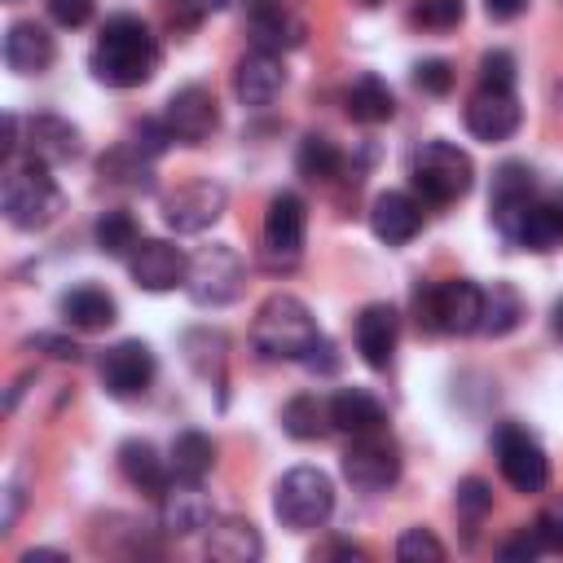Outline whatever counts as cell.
I'll return each instance as SVG.
<instances>
[{"label": "cell", "instance_id": "cell-1", "mask_svg": "<svg viewBox=\"0 0 563 563\" xmlns=\"http://www.w3.org/2000/svg\"><path fill=\"white\" fill-rule=\"evenodd\" d=\"M158 57H163V53H158L154 31H150L136 13H114V18L101 26L88 66H92V75H97L106 88H141V84L154 79Z\"/></svg>", "mask_w": 563, "mask_h": 563}, {"label": "cell", "instance_id": "cell-2", "mask_svg": "<svg viewBox=\"0 0 563 563\" xmlns=\"http://www.w3.org/2000/svg\"><path fill=\"white\" fill-rule=\"evenodd\" d=\"M317 334L321 330H317L308 303L295 295H268L251 325V343L268 361H303V352L317 343Z\"/></svg>", "mask_w": 563, "mask_h": 563}, {"label": "cell", "instance_id": "cell-3", "mask_svg": "<svg viewBox=\"0 0 563 563\" xmlns=\"http://www.w3.org/2000/svg\"><path fill=\"white\" fill-rule=\"evenodd\" d=\"M484 317V290L466 277L422 282L413 290V321L427 334H475Z\"/></svg>", "mask_w": 563, "mask_h": 563}, {"label": "cell", "instance_id": "cell-4", "mask_svg": "<svg viewBox=\"0 0 563 563\" xmlns=\"http://www.w3.org/2000/svg\"><path fill=\"white\" fill-rule=\"evenodd\" d=\"M0 202H4V220L13 229H44L62 211V189L48 176V163L31 154V158H22L4 172Z\"/></svg>", "mask_w": 563, "mask_h": 563}, {"label": "cell", "instance_id": "cell-5", "mask_svg": "<svg viewBox=\"0 0 563 563\" xmlns=\"http://www.w3.org/2000/svg\"><path fill=\"white\" fill-rule=\"evenodd\" d=\"M409 180L422 194V202L444 207V202H457L471 194L475 167H471V154L457 150L453 141H422L409 158Z\"/></svg>", "mask_w": 563, "mask_h": 563}, {"label": "cell", "instance_id": "cell-6", "mask_svg": "<svg viewBox=\"0 0 563 563\" xmlns=\"http://www.w3.org/2000/svg\"><path fill=\"white\" fill-rule=\"evenodd\" d=\"M334 510V484L317 466H290L273 488V515L290 532H312Z\"/></svg>", "mask_w": 563, "mask_h": 563}, {"label": "cell", "instance_id": "cell-7", "mask_svg": "<svg viewBox=\"0 0 563 563\" xmlns=\"http://www.w3.org/2000/svg\"><path fill=\"white\" fill-rule=\"evenodd\" d=\"M493 453H497V466H501V479L515 488V493H541L550 484V457L545 449L537 444V435L519 422H501L493 431Z\"/></svg>", "mask_w": 563, "mask_h": 563}, {"label": "cell", "instance_id": "cell-8", "mask_svg": "<svg viewBox=\"0 0 563 563\" xmlns=\"http://www.w3.org/2000/svg\"><path fill=\"white\" fill-rule=\"evenodd\" d=\"M185 290L194 303L202 308H220L229 299H238L242 290V255L229 242H211L198 255H189V273H185Z\"/></svg>", "mask_w": 563, "mask_h": 563}, {"label": "cell", "instance_id": "cell-9", "mask_svg": "<svg viewBox=\"0 0 563 563\" xmlns=\"http://www.w3.org/2000/svg\"><path fill=\"white\" fill-rule=\"evenodd\" d=\"M343 479L361 493H383L400 479V449L391 435L369 431V435H352L347 453H343Z\"/></svg>", "mask_w": 563, "mask_h": 563}, {"label": "cell", "instance_id": "cell-10", "mask_svg": "<svg viewBox=\"0 0 563 563\" xmlns=\"http://www.w3.org/2000/svg\"><path fill=\"white\" fill-rule=\"evenodd\" d=\"M154 369H158V365H154V352H150V343H141V339H123V343L106 347L101 361H97L101 387H106L114 400L145 396L150 383H154Z\"/></svg>", "mask_w": 563, "mask_h": 563}, {"label": "cell", "instance_id": "cell-11", "mask_svg": "<svg viewBox=\"0 0 563 563\" xmlns=\"http://www.w3.org/2000/svg\"><path fill=\"white\" fill-rule=\"evenodd\" d=\"M537 202V180H532V167L528 163H501L493 172V198H488V211H493V224L506 242L519 238V224L528 216V207Z\"/></svg>", "mask_w": 563, "mask_h": 563}, {"label": "cell", "instance_id": "cell-12", "mask_svg": "<svg viewBox=\"0 0 563 563\" xmlns=\"http://www.w3.org/2000/svg\"><path fill=\"white\" fill-rule=\"evenodd\" d=\"M163 123H167V132H172L176 141L202 145V141L220 128V106H216L211 88L185 84V88L172 92V101H167V110H163Z\"/></svg>", "mask_w": 563, "mask_h": 563}, {"label": "cell", "instance_id": "cell-13", "mask_svg": "<svg viewBox=\"0 0 563 563\" xmlns=\"http://www.w3.org/2000/svg\"><path fill=\"white\" fill-rule=\"evenodd\" d=\"M224 202H229L224 185H216V180H189V185H180L163 202V220L176 233H202V229H211L224 216Z\"/></svg>", "mask_w": 563, "mask_h": 563}, {"label": "cell", "instance_id": "cell-14", "mask_svg": "<svg viewBox=\"0 0 563 563\" xmlns=\"http://www.w3.org/2000/svg\"><path fill=\"white\" fill-rule=\"evenodd\" d=\"M303 198L282 189L268 198V211H264V255L268 264H295L299 251H303Z\"/></svg>", "mask_w": 563, "mask_h": 563}, {"label": "cell", "instance_id": "cell-15", "mask_svg": "<svg viewBox=\"0 0 563 563\" xmlns=\"http://www.w3.org/2000/svg\"><path fill=\"white\" fill-rule=\"evenodd\" d=\"M128 268H132V282L141 290H172V286H185V273H189V260L180 246L163 242V238H141L136 251L128 255Z\"/></svg>", "mask_w": 563, "mask_h": 563}, {"label": "cell", "instance_id": "cell-16", "mask_svg": "<svg viewBox=\"0 0 563 563\" xmlns=\"http://www.w3.org/2000/svg\"><path fill=\"white\" fill-rule=\"evenodd\" d=\"M158 519H163V532L172 537H194L211 528L216 510H211V497L202 493V479H172L158 497Z\"/></svg>", "mask_w": 563, "mask_h": 563}, {"label": "cell", "instance_id": "cell-17", "mask_svg": "<svg viewBox=\"0 0 563 563\" xmlns=\"http://www.w3.org/2000/svg\"><path fill=\"white\" fill-rule=\"evenodd\" d=\"M519 123H523V106H519V97H515V88L510 92H501V88H479L471 101H466V128H471V136L475 141H506V136H515L519 132Z\"/></svg>", "mask_w": 563, "mask_h": 563}, {"label": "cell", "instance_id": "cell-18", "mask_svg": "<svg viewBox=\"0 0 563 563\" xmlns=\"http://www.w3.org/2000/svg\"><path fill=\"white\" fill-rule=\"evenodd\" d=\"M400 339V312L391 303H365L356 317V352L369 369H387Z\"/></svg>", "mask_w": 563, "mask_h": 563}, {"label": "cell", "instance_id": "cell-19", "mask_svg": "<svg viewBox=\"0 0 563 563\" xmlns=\"http://www.w3.org/2000/svg\"><path fill=\"white\" fill-rule=\"evenodd\" d=\"M233 88H238L242 106H268L286 88V62H282V53L251 48L238 62V70H233Z\"/></svg>", "mask_w": 563, "mask_h": 563}, {"label": "cell", "instance_id": "cell-20", "mask_svg": "<svg viewBox=\"0 0 563 563\" xmlns=\"http://www.w3.org/2000/svg\"><path fill=\"white\" fill-rule=\"evenodd\" d=\"M246 26L255 48H268V53L303 44V22L286 9V0H246Z\"/></svg>", "mask_w": 563, "mask_h": 563}, {"label": "cell", "instance_id": "cell-21", "mask_svg": "<svg viewBox=\"0 0 563 563\" xmlns=\"http://www.w3.org/2000/svg\"><path fill=\"white\" fill-rule=\"evenodd\" d=\"M53 57H57L53 35L40 22H13L4 31V66L13 75H44L53 66Z\"/></svg>", "mask_w": 563, "mask_h": 563}, {"label": "cell", "instance_id": "cell-22", "mask_svg": "<svg viewBox=\"0 0 563 563\" xmlns=\"http://www.w3.org/2000/svg\"><path fill=\"white\" fill-rule=\"evenodd\" d=\"M369 229H374L378 242H387V246H405V242L422 229V207H418L409 194L387 189V194H378L374 207H369Z\"/></svg>", "mask_w": 563, "mask_h": 563}, {"label": "cell", "instance_id": "cell-23", "mask_svg": "<svg viewBox=\"0 0 563 563\" xmlns=\"http://www.w3.org/2000/svg\"><path fill=\"white\" fill-rule=\"evenodd\" d=\"M330 422L347 435H369L387 427V405L365 387H343L330 396Z\"/></svg>", "mask_w": 563, "mask_h": 563}, {"label": "cell", "instance_id": "cell-24", "mask_svg": "<svg viewBox=\"0 0 563 563\" xmlns=\"http://www.w3.org/2000/svg\"><path fill=\"white\" fill-rule=\"evenodd\" d=\"M343 110H347L352 123L374 128V123H387V119L396 114V97H391V88H387L374 70H365V75H356V79L347 84V92H343Z\"/></svg>", "mask_w": 563, "mask_h": 563}, {"label": "cell", "instance_id": "cell-25", "mask_svg": "<svg viewBox=\"0 0 563 563\" xmlns=\"http://www.w3.org/2000/svg\"><path fill=\"white\" fill-rule=\"evenodd\" d=\"M119 471H123V479H128L132 488L154 493V497H163V488L172 484V479H167L172 462H163L150 440H123V444H119Z\"/></svg>", "mask_w": 563, "mask_h": 563}, {"label": "cell", "instance_id": "cell-26", "mask_svg": "<svg viewBox=\"0 0 563 563\" xmlns=\"http://www.w3.org/2000/svg\"><path fill=\"white\" fill-rule=\"evenodd\" d=\"M207 554L220 563H255L264 554V541L251 519H216L207 532Z\"/></svg>", "mask_w": 563, "mask_h": 563}, {"label": "cell", "instance_id": "cell-27", "mask_svg": "<svg viewBox=\"0 0 563 563\" xmlns=\"http://www.w3.org/2000/svg\"><path fill=\"white\" fill-rule=\"evenodd\" d=\"M57 312H62V321L75 325V330H106V325H114V317H119L114 299H110L101 286H75V290H66L62 303H57Z\"/></svg>", "mask_w": 563, "mask_h": 563}, {"label": "cell", "instance_id": "cell-28", "mask_svg": "<svg viewBox=\"0 0 563 563\" xmlns=\"http://www.w3.org/2000/svg\"><path fill=\"white\" fill-rule=\"evenodd\" d=\"M295 167H299L303 180H312V185H330V180H339V176L347 172V158H343V150H339L330 136L308 132V136L299 141V150H295Z\"/></svg>", "mask_w": 563, "mask_h": 563}, {"label": "cell", "instance_id": "cell-29", "mask_svg": "<svg viewBox=\"0 0 563 563\" xmlns=\"http://www.w3.org/2000/svg\"><path fill=\"white\" fill-rule=\"evenodd\" d=\"M31 154L44 163H70L79 154V128L57 114H35L31 119Z\"/></svg>", "mask_w": 563, "mask_h": 563}, {"label": "cell", "instance_id": "cell-30", "mask_svg": "<svg viewBox=\"0 0 563 563\" xmlns=\"http://www.w3.org/2000/svg\"><path fill=\"white\" fill-rule=\"evenodd\" d=\"M282 427L290 440H321L334 422H330V400H321L317 391H299L286 400L282 409Z\"/></svg>", "mask_w": 563, "mask_h": 563}, {"label": "cell", "instance_id": "cell-31", "mask_svg": "<svg viewBox=\"0 0 563 563\" xmlns=\"http://www.w3.org/2000/svg\"><path fill=\"white\" fill-rule=\"evenodd\" d=\"M515 246H523V251H554V246H563V207L559 202H532L523 224H519Z\"/></svg>", "mask_w": 563, "mask_h": 563}, {"label": "cell", "instance_id": "cell-32", "mask_svg": "<svg viewBox=\"0 0 563 563\" xmlns=\"http://www.w3.org/2000/svg\"><path fill=\"white\" fill-rule=\"evenodd\" d=\"M519 321H523V299H519V290H515L510 282H493V286L484 290L479 330H484L488 339H501V334H510Z\"/></svg>", "mask_w": 563, "mask_h": 563}, {"label": "cell", "instance_id": "cell-33", "mask_svg": "<svg viewBox=\"0 0 563 563\" xmlns=\"http://www.w3.org/2000/svg\"><path fill=\"white\" fill-rule=\"evenodd\" d=\"M172 475L176 479H202L211 466H216V440L202 435V431H180L172 440Z\"/></svg>", "mask_w": 563, "mask_h": 563}, {"label": "cell", "instance_id": "cell-34", "mask_svg": "<svg viewBox=\"0 0 563 563\" xmlns=\"http://www.w3.org/2000/svg\"><path fill=\"white\" fill-rule=\"evenodd\" d=\"M92 242H97V251L101 255H114V260H128L132 251H136V242H141V233H136V220L128 216V211H101L97 216V224H92Z\"/></svg>", "mask_w": 563, "mask_h": 563}, {"label": "cell", "instance_id": "cell-35", "mask_svg": "<svg viewBox=\"0 0 563 563\" xmlns=\"http://www.w3.org/2000/svg\"><path fill=\"white\" fill-rule=\"evenodd\" d=\"M396 559L400 563H440L444 559V545L427 528H405L400 541H396Z\"/></svg>", "mask_w": 563, "mask_h": 563}, {"label": "cell", "instance_id": "cell-36", "mask_svg": "<svg viewBox=\"0 0 563 563\" xmlns=\"http://www.w3.org/2000/svg\"><path fill=\"white\" fill-rule=\"evenodd\" d=\"M488 510H493V488H488V479L466 475V479L457 484V515H462L466 523H479Z\"/></svg>", "mask_w": 563, "mask_h": 563}, {"label": "cell", "instance_id": "cell-37", "mask_svg": "<svg viewBox=\"0 0 563 563\" xmlns=\"http://www.w3.org/2000/svg\"><path fill=\"white\" fill-rule=\"evenodd\" d=\"M479 88H501V92L515 88V57L506 48H488L479 57Z\"/></svg>", "mask_w": 563, "mask_h": 563}, {"label": "cell", "instance_id": "cell-38", "mask_svg": "<svg viewBox=\"0 0 563 563\" xmlns=\"http://www.w3.org/2000/svg\"><path fill=\"white\" fill-rule=\"evenodd\" d=\"M462 13H466V0H418V9H413V18L431 31H453L462 22Z\"/></svg>", "mask_w": 563, "mask_h": 563}, {"label": "cell", "instance_id": "cell-39", "mask_svg": "<svg viewBox=\"0 0 563 563\" xmlns=\"http://www.w3.org/2000/svg\"><path fill=\"white\" fill-rule=\"evenodd\" d=\"M413 84H418L422 92H431V97H444V92L453 88V66H449L444 57H427V62L413 66Z\"/></svg>", "mask_w": 563, "mask_h": 563}, {"label": "cell", "instance_id": "cell-40", "mask_svg": "<svg viewBox=\"0 0 563 563\" xmlns=\"http://www.w3.org/2000/svg\"><path fill=\"white\" fill-rule=\"evenodd\" d=\"M532 532H537L541 550H563V497H554V501H545V506H541V515H537Z\"/></svg>", "mask_w": 563, "mask_h": 563}, {"label": "cell", "instance_id": "cell-41", "mask_svg": "<svg viewBox=\"0 0 563 563\" xmlns=\"http://www.w3.org/2000/svg\"><path fill=\"white\" fill-rule=\"evenodd\" d=\"M172 141H176V136L167 132V123H163V119H145V123L132 132V150H136L141 158H158Z\"/></svg>", "mask_w": 563, "mask_h": 563}, {"label": "cell", "instance_id": "cell-42", "mask_svg": "<svg viewBox=\"0 0 563 563\" xmlns=\"http://www.w3.org/2000/svg\"><path fill=\"white\" fill-rule=\"evenodd\" d=\"M44 4L57 26H84L92 18V0H44Z\"/></svg>", "mask_w": 563, "mask_h": 563}, {"label": "cell", "instance_id": "cell-43", "mask_svg": "<svg viewBox=\"0 0 563 563\" xmlns=\"http://www.w3.org/2000/svg\"><path fill=\"white\" fill-rule=\"evenodd\" d=\"M303 369H312V374H334L339 369V352H334V343L325 339V334H317V343L303 352V361H299Z\"/></svg>", "mask_w": 563, "mask_h": 563}, {"label": "cell", "instance_id": "cell-44", "mask_svg": "<svg viewBox=\"0 0 563 563\" xmlns=\"http://www.w3.org/2000/svg\"><path fill=\"white\" fill-rule=\"evenodd\" d=\"M31 347L48 352L53 361H79V356H84V347H79L75 339H66V334H48V330H44V334H35V339H31Z\"/></svg>", "mask_w": 563, "mask_h": 563}, {"label": "cell", "instance_id": "cell-45", "mask_svg": "<svg viewBox=\"0 0 563 563\" xmlns=\"http://www.w3.org/2000/svg\"><path fill=\"white\" fill-rule=\"evenodd\" d=\"M537 550H541V541H537V532H528V528H523L519 537H510V541H501V550H497V554H501V559H532Z\"/></svg>", "mask_w": 563, "mask_h": 563}, {"label": "cell", "instance_id": "cell-46", "mask_svg": "<svg viewBox=\"0 0 563 563\" xmlns=\"http://www.w3.org/2000/svg\"><path fill=\"white\" fill-rule=\"evenodd\" d=\"M528 9V0H484V13L493 18V22H510V18H519Z\"/></svg>", "mask_w": 563, "mask_h": 563}, {"label": "cell", "instance_id": "cell-47", "mask_svg": "<svg viewBox=\"0 0 563 563\" xmlns=\"http://www.w3.org/2000/svg\"><path fill=\"white\" fill-rule=\"evenodd\" d=\"M18 510H22V488H9V506H4V519H0V523H4V532L13 528V519H18Z\"/></svg>", "mask_w": 563, "mask_h": 563}, {"label": "cell", "instance_id": "cell-48", "mask_svg": "<svg viewBox=\"0 0 563 563\" xmlns=\"http://www.w3.org/2000/svg\"><path fill=\"white\" fill-rule=\"evenodd\" d=\"M554 330H559V334H563V299H559V303H554Z\"/></svg>", "mask_w": 563, "mask_h": 563}, {"label": "cell", "instance_id": "cell-49", "mask_svg": "<svg viewBox=\"0 0 563 563\" xmlns=\"http://www.w3.org/2000/svg\"><path fill=\"white\" fill-rule=\"evenodd\" d=\"M224 4H229V0H202V9H207V13H216V9H224Z\"/></svg>", "mask_w": 563, "mask_h": 563}, {"label": "cell", "instance_id": "cell-50", "mask_svg": "<svg viewBox=\"0 0 563 563\" xmlns=\"http://www.w3.org/2000/svg\"><path fill=\"white\" fill-rule=\"evenodd\" d=\"M361 4H378V0H361Z\"/></svg>", "mask_w": 563, "mask_h": 563}, {"label": "cell", "instance_id": "cell-51", "mask_svg": "<svg viewBox=\"0 0 563 563\" xmlns=\"http://www.w3.org/2000/svg\"><path fill=\"white\" fill-rule=\"evenodd\" d=\"M9 4H13V0H9Z\"/></svg>", "mask_w": 563, "mask_h": 563}]
</instances>
